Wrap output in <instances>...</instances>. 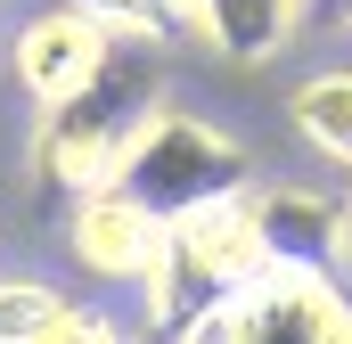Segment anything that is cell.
Wrapping results in <instances>:
<instances>
[{
  "mask_svg": "<svg viewBox=\"0 0 352 344\" xmlns=\"http://www.w3.org/2000/svg\"><path fill=\"white\" fill-rule=\"evenodd\" d=\"M156 107H164V90H156L148 66L107 58L98 83H82L74 98H58V107H41V123H33V164H41V180L66 189V197L115 180L123 156H131V140H140V123Z\"/></svg>",
  "mask_w": 352,
  "mask_h": 344,
  "instance_id": "cell-1",
  "label": "cell"
},
{
  "mask_svg": "<svg viewBox=\"0 0 352 344\" xmlns=\"http://www.w3.org/2000/svg\"><path fill=\"white\" fill-rule=\"evenodd\" d=\"M263 238H254V222H246V197H221V205H197V213H173L164 222V246L148 262V328H164L173 336L188 312H205V303H221V295H238L246 279H263Z\"/></svg>",
  "mask_w": 352,
  "mask_h": 344,
  "instance_id": "cell-2",
  "label": "cell"
},
{
  "mask_svg": "<svg viewBox=\"0 0 352 344\" xmlns=\"http://www.w3.org/2000/svg\"><path fill=\"white\" fill-rule=\"evenodd\" d=\"M156 222H173V213H197V205H221V197H246L254 189V156L221 131V123H197V115H180V107H156L148 123H140V140H131V156L115 172Z\"/></svg>",
  "mask_w": 352,
  "mask_h": 344,
  "instance_id": "cell-3",
  "label": "cell"
},
{
  "mask_svg": "<svg viewBox=\"0 0 352 344\" xmlns=\"http://www.w3.org/2000/svg\"><path fill=\"white\" fill-rule=\"evenodd\" d=\"M238 344H352V287L328 270H263L238 287Z\"/></svg>",
  "mask_w": 352,
  "mask_h": 344,
  "instance_id": "cell-4",
  "label": "cell"
},
{
  "mask_svg": "<svg viewBox=\"0 0 352 344\" xmlns=\"http://www.w3.org/2000/svg\"><path fill=\"white\" fill-rule=\"evenodd\" d=\"M246 222L263 238L270 270H328V279H344V197L303 189V180H254L246 189Z\"/></svg>",
  "mask_w": 352,
  "mask_h": 344,
  "instance_id": "cell-5",
  "label": "cell"
},
{
  "mask_svg": "<svg viewBox=\"0 0 352 344\" xmlns=\"http://www.w3.org/2000/svg\"><path fill=\"white\" fill-rule=\"evenodd\" d=\"M107 58H115V33L90 17L82 0H58V8H41L16 33V83L33 90V107H58V98H74L82 83H98Z\"/></svg>",
  "mask_w": 352,
  "mask_h": 344,
  "instance_id": "cell-6",
  "label": "cell"
},
{
  "mask_svg": "<svg viewBox=\"0 0 352 344\" xmlns=\"http://www.w3.org/2000/svg\"><path fill=\"white\" fill-rule=\"evenodd\" d=\"M66 238H74L82 270H98V279H148V262H156V246H164V222H156L123 180H98V189L74 197Z\"/></svg>",
  "mask_w": 352,
  "mask_h": 344,
  "instance_id": "cell-7",
  "label": "cell"
},
{
  "mask_svg": "<svg viewBox=\"0 0 352 344\" xmlns=\"http://www.w3.org/2000/svg\"><path fill=\"white\" fill-rule=\"evenodd\" d=\"M197 17V41H213L230 66H270L295 25H303V0H188Z\"/></svg>",
  "mask_w": 352,
  "mask_h": 344,
  "instance_id": "cell-8",
  "label": "cell"
},
{
  "mask_svg": "<svg viewBox=\"0 0 352 344\" xmlns=\"http://www.w3.org/2000/svg\"><path fill=\"white\" fill-rule=\"evenodd\" d=\"M287 123L311 156H328L336 172H352V66H320L303 74L295 98H287Z\"/></svg>",
  "mask_w": 352,
  "mask_h": 344,
  "instance_id": "cell-9",
  "label": "cell"
},
{
  "mask_svg": "<svg viewBox=\"0 0 352 344\" xmlns=\"http://www.w3.org/2000/svg\"><path fill=\"white\" fill-rule=\"evenodd\" d=\"M90 17L107 25V33H131V41H173V33H197V17H188V0H82Z\"/></svg>",
  "mask_w": 352,
  "mask_h": 344,
  "instance_id": "cell-10",
  "label": "cell"
},
{
  "mask_svg": "<svg viewBox=\"0 0 352 344\" xmlns=\"http://www.w3.org/2000/svg\"><path fill=\"white\" fill-rule=\"evenodd\" d=\"M58 287H41V279H0V344H33L50 320H58Z\"/></svg>",
  "mask_w": 352,
  "mask_h": 344,
  "instance_id": "cell-11",
  "label": "cell"
},
{
  "mask_svg": "<svg viewBox=\"0 0 352 344\" xmlns=\"http://www.w3.org/2000/svg\"><path fill=\"white\" fill-rule=\"evenodd\" d=\"M115 336H123V328H115L107 312H82V303H58V320H50V328H41L33 344H115Z\"/></svg>",
  "mask_w": 352,
  "mask_h": 344,
  "instance_id": "cell-12",
  "label": "cell"
},
{
  "mask_svg": "<svg viewBox=\"0 0 352 344\" xmlns=\"http://www.w3.org/2000/svg\"><path fill=\"white\" fill-rule=\"evenodd\" d=\"M303 17H344V0H303Z\"/></svg>",
  "mask_w": 352,
  "mask_h": 344,
  "instance_id": "cell-13",
  "label": "cell"
},
{
  "mask_svg": "<svg viewBox=\"0 0 352 344\" xmlns=\"http://www.w3.org/2000/svg\"><path fill=\"white\" fill-rule=\"evenodd\" d=\"M344 279H352V197H344Z\"/></svg>",
  "mask_w": 352,
  "mask_h": 344,
  "instance_id": "cell-14",
  "label": "cell"
},
{
  "mask_svg": "<svg viewBox=\"0 0 352 344\" xmlns=\"http://www.w3.org/2000/svg\"><path fill=\"white\" fill-rule=\"evenodd\" d=\"M344 33H352V0H344Z\"/></svg>",
  "mask_w": 352,
  "mask_h": 344,
  "instance_id": "cell-15",
  "label": "cell"
},
{
  "mask_svg": "<svg viewBox=\"0 0 352 344\" xmlns=\"http://www.w3.org/2000/svg\"><path fill=\"white\" fill-rule=\"evenodd\" d=\"M115 344H123V336H115Z\"/></svg>",
  "mask_w": 352,
  "mask_h": 344,
  "instance_id": "cell-16",
  "label": "cell"
}]
</instances>
